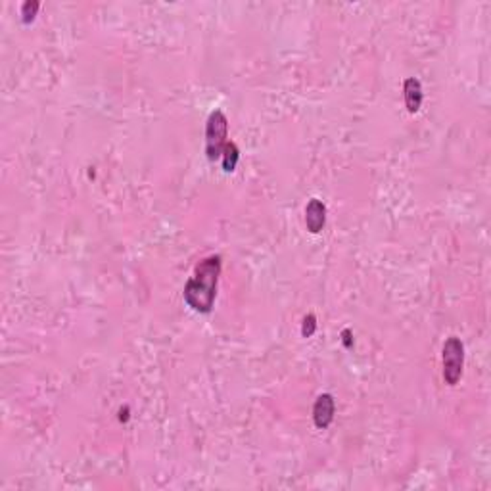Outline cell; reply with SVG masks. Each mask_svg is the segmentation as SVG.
Returning <instances> with one entry per match:
<instances>
[{"mask_svg": "<svg viewBox=\"0 0 491 491\" xmlns=\"http://www.w3.org/2000/svg\"><path fill=\"white\" fill-rule=\"evenodd\" d=\"M219 275H221L219 256H209L200 261L194 269V275L190 276V280L184 286V302L189 303V307L198 313H209L213 309Z\"/></svg>", "mask_w": 491, "mask_h": 491, "instance_id": "obj_1", "label": "cell"}, {"mask_svg": "<svg viewBox=\"0 0 491 491\" xmlns=\"http://www.w3.org/2000/svg\"><path fill=\"white\" fill-rule=\"evenodd\" d=\"M227 131H229V121L224 117V113L221 110L209 113L206 125V154L211 162H215L223 155V150L227 146Z\"/></svg>", "mask_w": 491, "mask_h": 491, "instance_id": "obj_2", "label": "cell"}, {"mask_svg": "<svg viewBox=\"0 0 491 491\" xmlns=\"http://www.w3.org/2000/svg\"><path fill=\"white\" fill-rule=\"evenodd\" d=\"M465 365V345L457 336H451L443 344V378L449 386H455Z\"/></svg>", "mask_w": 491, "mask_h": 491, "instance_id": "obj_3", "label": "cell"}, {"mask_svg": "<svg viewBox=\"0 0 491 491\" xmlns=\"http://www.w3.org/2000/svg\"><path fill=\"white\" fill-rule=\"evenodd\" d=\"M327 223V207L320 200L313 198L305 207V224L307 231L313 234H317L322 231V227Z\"/></svg>", "mask_w": 491, "mask_h": 491, "instance_id": "obj_4", "label": "cell"}, {"mask_svg": "<svg viewBox=\"0 0 491 491\" xmlns=\"http://www.w3.org/2000/svg\"><path fill=\"white\" fill-rule=\"evenodd\" d=\"M334 418V399L330 394H322L317 397L315 407H313V421L317 428H327Z\"/></svg>", "mask_w": 491, "mask_h": 491, "instance_id": "obj_5", "label": "cell"}, {"mask_svg": "<svg viewBox=\"0 0 491 491\" xmlns=\"http://www.w3.org/2000/svg\"><path fill=\"white\" fill-rule=\"evenodd\" d=\"M403 95H405L407 110L411 113L418 112L421 104H423V86H421V81L414 77L407 79L405 86H403Z\"/></svg>", "mask_w": 491, "mask_h": 491, "instance_id": "obj_6", "label": "cell"}, {"mask_svg": "<svg viewBox=\"0 0 491 491\" xmlns=\"http://www.w3.org/2000/svg\"><path fill=\"white\" fill-rule=\"evenodd\" d=\"M223 169L227 173H233L238 165V160H240V152H238V146L234 142H227V146L223 150Z\"/></svg>", "mask_w": 491, "mask_h": 491, "instance_id": "obj_7", "label": "cell"}, {"mask_svg": "<svg viewBox=\"0 0 491 491\" xmlns=\"http://www.w3.org/2000/svg\"><path fill=\"white\" fill-rule=\"evenodd\" d=\"M37 10H39V2H26V4L21 6V16H23L26 21H29V19H33Z\"/></svg>", "mask_w": 491, "mask_h": 491, "instance_id": "obj_8", "label": "cell"}, {"mask_svg": "<svg viewBox=\"0 0 491 491\" xmlns=\"http://www.w3.org/2000/svg\"><path fill=\"white\" fill-rule=\"evenodd\" d=\"M315 328H317V320H315V317H313V315H309V317H305V320H303V327H302L303 336H307V338L313 336Z\"/></svg>", "mask_w": 491, "mask_h": 491, "instance_id": "obj_9", "label": "cell"}]
</instances>
